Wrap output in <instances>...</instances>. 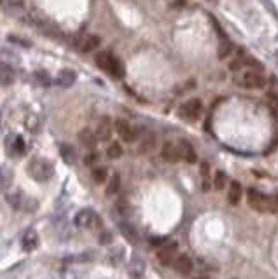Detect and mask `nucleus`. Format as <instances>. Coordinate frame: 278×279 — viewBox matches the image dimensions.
<instances>
[{"label": "nucleus", "mask_w": 278, "mask_h": 279, "mask_svg": "<svg viewBox=\"0 0 278 279\" xmlns=\"http://www.w3.org/2000/svg\"><path fill=\"white\" fill-rule=\"evenodd\" d=\"M201 169V182H203V190L208 192L212 187V173H210V166H208V162H201L200 166Z\"/></svg>", "instance_id": "6ab92c4d"}, {"label": "nucleus", "mask_w": 278, "mask_h": 279, "mask_svg": "<svg viewBox=\"0 0 278 279\" xmlns=\"http://www.w3.org/2000/svg\"><path fill=\"white\" fill-rule=\"evenodd\" d=\"M115 131H117V135L121 136V140H124L126 143L135 141L138 136L137 129H135L128 121H124V119H117V121H115Z\"/></svg>", "instance_id": "423d86ee"}, {"label": "nucleus", "mask_w": 278, "mask_h": 279, "mask_svg": "<svg viewBox=\"0 0 278 279\" xmlns=\"http://www.w3.org/2000/svg\"><path fill=\"white\" fill-rule=\"evenodd\" d=\"M91 177L97 184H104V182L107 180V169L105 168H95L91 173Z\"/></svg>", "instance_id": "393cba45"}, {"label": "nucleus", "mask_w": 278, "mask_h": 279, "mask_svg": "<svg viewBox=\"0 0 278 279\" xmlns=\"http://www.w3.org/2000/svg\"><path fill=\"white\" fill-rule=\"evenodd\" d=\"M11 2V5H21L23 4V0H9Z\"/></svg>", "instance_id": "2f4dec72"}, {"label": "nucleus", "mask_w": 278, "mask_h": 279, "mask_svg": "<svg viewBox=\"0 0 278 279\" xmlns=\"http://www.w3.org/2000/svg\"><path fill=\"white\" fill-rule=\"evenodd\" d=\"M37 79L44 86H49V79H48V75H46V72H37Z\"/></svg>", "instance_id": "c85d7f7f"}, {"label": "nucleus", "mask_w": 278, "mask_h": 279, "mask_svg": "<svg viewBox=\"0 0 278 279\" xmlns=\"http://www.w3.org/2000/svg\"><path fill=\"white\" fill-rule=\"evenodd\" d=\"M119 187H121V178H119V175L115 173V175H112L111 182H109V187H107V194L112 195L115 194V192L119 190Z\"/></svg>", "instance_id": "b1692460"}, {"label": "nucleus", "mask_w": 278, "mask_h": 279, "mask_svg": "<svg viewBox=\"0 0 278 279\" xmlns=\"http://www.w3.org/2000/svg\"><path fill=\"white\" fill-rule=\"evenodd\" d=\"M37 244H39L37 234H35L34 231L26 232V235L23 237V248H25L26 251H34L35 248H37Z\"/></svg>", "instance_id": "aec40b11"}, {"label": "nucleus", "mask_w": 278, "mask_h": 279, "mask_svg": "<svg viewBox=\"0 0 278 279\" xmlns=\"http://www.w3.org/2000/svg\"><path fill=\"white\" fill-rule=\"evenodd\" d=\"M229 54H231V44L229 42H222V44L219 46V58L224 59V58H227Z\"/></svg>", "instance_id": "a878e982"}, {"label": "nucleus", "mask_w": 278, "mask_h": 279, "mask_svg": "<svg viewBox=\"0 0 278 279\" xmlns=\"http://www.w3.org/2000/svg\"><path fill=\"white\" fill-rule=\"evenodd\" d=\"M98 224V217L97 213L93 211V209H82L75 215V225L82 229H89V227H95Z\"/></svg>", "instance_id": "0eeeda50"}, {"label": "nucleus", "mask_w": 278, "mask_h": 279, "mask_svg": "<svg viewBox=\"0 0 278 279\" xmlns=\"http://www.w3.org/2000/svg\"><path fill=\"white\" fill-rule=\"evenodd\" d=\"M161 155L167 162H177L180 161V152H178V145L173 141H167L161 148Z\"/></svg>", "instance_id": "f8f14e48"}, {"label": "nucleus", "mask_w": 278, "mask_h": 279, "mask_svg": "<svg viewBox=\"0 0 278 279\" xmlns=\"http://www.w3.org/2000/svg\"><path fill=\"white\" fill-rule=\"evenodd\" d=\"M61 157H63V161L67 162V164H74L77 155H75V150L72 147H68V145H61Z\"/></svg>", "instance_id": "4be33fe9"}, {"label": "nucleus", "mask_w": 278, "mask_h": 279, "mask_svg": "<svg viewBox=\"0 0 278 279\" xmlns=\"http://www.w3.org/2000/svg\"><path fill=\"white\" fill-rule=\"evenodd\" d=\"M173 267L180 276H189L193 272V262L187 255H178L173 262Z\"/></svg>", "instance_id": "9b49d317"}, {"label": "nucleus", "mask_w": 278, "mask_h": 279, "mask_svg": "<svg viewBox=\"0 0 278 279\" xmlns=\"http://www.w3.org/2000/svg\"><path fill=\"white\" fill-rule=\"evenodd\" d=\"M177 246L175 244H165L158 250V260H160L161 265L168 267V265H173L175 258H177Z\"/></svg>", "instance_id": "6e6552de"}, {"label": "nucleus", "mask_w": 278, "mask_h": 279, "mask_svg": "<svg viewBox=\"0 0 278 279\" xmlns=\"http://www.w3.org/2000/svg\"><path fill=\"white\" fill-rule=\"evenodd\" d=\"M121 229H122V234L126 235L128 239H131V241H137V235H135L133 229H131L130 225H121Z\"/></svg>", "instance_id": "bb28decb"}, {"label": "nucleus", "mask_w": 278, "mask_h": 279, "mask_svg": "<svg viewBox=\"0 0 278 279\" xmlns=\"http://www.w3.org/2000/svg\"><path fill=\"white\" fill-rule=\"evenodd\" d=\"M56 84L59 88H70L75 82V72L74 70H61L58 75H56Z\"/></svg>", "instance_id": "4468645a"}, {"label": "nucleus", "mask_w": 278, "mask_h": 279, "mask_svg": "<svg viewBox=\"0 0 278 279\" xmlns=\"http://www.w3.org/2000/svg\"><path fill=\"white\" fill-rule=\"evenodd\" d=\"M97 161H98V154H89V155H86V159H84V162L88 166H93Z\"/></svg>", "instance_id": "cd10ccee"}, {"label": "nucleus", "mask_w": 278, "mask_h": 279, "mask_svg": "<svg viewBox=\"0 0 278 279\" xmlns=\"http://www.w3.org/2000/svg\"><path fill=\"white\" fill-rule=\"evenodd\" d=\"M138 147H140V152L142 154H149V152L152 150V148L156 147V136L152 135V133H144V135L140 136V141H138Z\"/></svg>", "instance_id": "2eb2a0df"}, {"label": "nucleus", "mask_w": 278, "mask_h": 279, "mask_svg": "<svg viewBox=\"0 0 278 279\" xmlns=\"http://www.w3.org/2000/svg\"><path fill=\"white\" fill-rule=\"evenodd\" d=\"M28 171H30V175L34 177V180L48 182V180H51L55 169H53V164L48 161V159L35 157V159H32V161H30Z\"/></svg>", "instance_id": "f03ea898"}, {"label": "nucleus", "mask_w": 278, "mask_h": 279, "mask_svg": "<svg viewBox=\"0 0 278 279\" xmlns=\"http://www.w3.org/2000/svg\"><path fill=\"white\" fill-rule=\"evenodd\" d=\"M177 145H178V152H180L182 161L187 162V164H194V162L198 161L196 150H194V147L187 141V140H180Z\"/></svg>", "instance_id": "1a4fd4ad"}, {"label": "nucleus", "mask_w": 278, "mask_h": 279, "mask_svg": "<svg viewBox=\"0 0 278 279\" xmlns=\"http://www.w3.org/2000/svg\"><path fill=\"white\" fill-rule=\"evenodd\" d=\"M201 112H203V103H201V99L193 98V99H187L180 107V117L187 119V121H196L201 115Z\"/></svg>", "instance_id": "39448f33"}, {"label": "nucleus", "mask_w": 278, "mask_h": 279, "mask_svg": "<svg viewBox=\"0 0 278 279\" xmlns=\"http://www.w3.org/2000/svg\"><path fill=\"white\" fill-rule=\"evenodd\" d=\"M247 201H249V206L259 213H271V199L266 197L264 194H261L256 188H250L247 192Z\"/></svg>", "instance_id": "7ed1b4c3"}, {"label": "nucleus", "mask_w": 278, "mask_h": 279, "mask_svg": "<svg viewBox=\"0 0 278 279\" xmlns=\"http://www.w3.org/2000/svg\"><path fill=\"white\" fill-rule=\"evenodd\" d=\"M14 82V72L11 66L0 65V84L2 86H11Z\"/></svg>", "instance_id": "a211bd4d"}, {"label": "nucleus", "mask_w": 278, "mask_h": 279, "mask_svg": "<svg viewBox=\"0 0 278 279\" xmlns=\"http://www.w3.org/2000/svg\"><path fill=\"white\" fill-rule=\"evenodd\" d=\"M271 213L278 215V199H271Z\"/></svg>", "instance_id": "c756f323"}, {"label": "nucleus", "mask_w": 278, "mask_h": 279, "mask_svg": "<svg viewBox=\"0 0 278 279\" xmlns=\"http://www.w3.org/2000/svg\"><path fill=\"white\" fill-rule=\"evenodd\" d=\"M268 98H270V99H271V103H273L275 107L278 108V96H277V94H268Z\"/></svg>", "instance_id": "7c9ffc66"}, {"label": "nucleus", "mask_w": 278, "mask_h": 279, "mask_svg": "<svg viewBox=\"0 0 278 279\" xmlns=\"http://www.w3.org/2000/svg\"><path fill=\"white\" fill-rule=\"evenodd\" d=\"M238 84L243 86L247 89H263L266 81L264 77L259 74V72H254V70H249V72H243V74L238 77Z\"/></svg>", "instance_id": "20e7f679"}, {"label": "nucleus", "mask_w": 278, "mask_h": 279, "mask_svg": "<svg viewBox=\"0 0 278 279\" xmlns=\"http://www.w3.org/2000/svg\"><path fill=\"white\" fill-rule=\"evenodd\" d=\"M112 131H114L112 121L109 117H102L97 126V138L100 140V141H109L112 136Z\"/></svg>", "instance_id": "9d476101"}, {"label": "nucleus", "mask_w": 278, "mask_h": 279, "mask_svg": "<svg viewBox=\"0 0 278 279\" xmlns=\"http://www.w3.org/2000/svg\"><path fill=\"white\" fill-rule=\"evenodd\" d=\"M95 63H97L98 68H102L104 72H107L109 75H112L115 79H121L122 74H124V68H122L121 61L109 51L98 52L97 58H95Z\"/></svg>", "instance_id": "f257e3e1"}, {"label": "nucleus", "mask_w": 278, "mask_h": 279, "mask_svg": "<svg viewBox=\"0 0 278 279\" xmlns=\"http://www.w3.org/2000/svg\"><path fill=\"white\" fill-rule=\"evenodd\" d=\"M98 46H100V37H97V35H86V37L79 42V49H81L82 52L95 51Z\"/></svg>", "instance_id": "dca6fc26"}, {"label": "nucleus", "mask_w": 278, "mask_h": 279, "mask_svg": "<svg viewBox=\"0 0 278 279\" xmlns=\"http://www.w3.org/2000/svg\"><path fill=\"white\" fill-rule=\"evenodd\" d=\"M227 201L231 206H238L241 201V185L238 182H231L229 190H227Z\"/></svg>", "instance_id": "f3484780"}, {"label": "nucleus", "mask_w": 278, "mask_h": 279, "mask_svg": "<svg viewBox=\"0 0 278 279\" xmlns=\"http://www.w3.org/2000/svg\"><path fill=\"white\" fill-rule=\"evenodd\" d=\"M107 155L111 159H119L122 155V147L121 143H117V141H114V143H111L107 147Z\"/></svg>", "instance_id": "5701e85b"}, {"label": "nucleus", "mask_w": 278, "mask_h": 279, "mask_svg": "<svg viewBox=\"0 0 278 279\" xmlns=\"http://www.w3.org/2000/svg\"><path fill=\"white\" fill-rule=\"evenodd\" d=\"M97 133H93L91 129H82L81 133H79V143L82 145V147L89 148V150H93V148L97 147Z\"/></svg>", "instance_id": "ddd939ff"}, {"label": "nucleus", "mask_w": 278, "mask_h": 279, "mask_svg": "<svg viewBox=\"0 0 278 279\" xmlns=\"http://www.w3.org/2000/svg\"><path fill=\"white\" fill-rule=\"evenodd\" d=\"M196 279H208V278H203V276H201V278H196Z\"/></svg>", "instance_id": "473e14b6"}, {"label": "nucleus", "mask_w": 278, "mask_h": 279, "mask_svg": "<svg viewBox=\"0 0 278 279\" xmlns=\"http://www.w3.org/2000/svg\"><path fill=\"white\" fill-rule=\"evenodd\" d=\"M214 188L217 192H222L226 188V173L224 171H215L214 175Z\"/></svg>", "instance_id": "412c9836"}]
</instances>
